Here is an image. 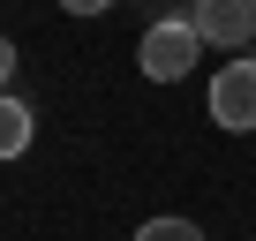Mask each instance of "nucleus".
Wrapping results in <instances>:
<instances>
[{"label":"nucleus","mask_w":256,"mask_h":241,"mask_svg":"<svg viewBox=\"0 0 256 241\" xmlns=\"http://www.w3.org/2000/svg\"><path fill=\"white\" fill-rule=\"evenodd\" d=\"M211 120H218V128L226 136H248L256 128V60H226L218 76H211Z\"/></svg>","instance_id":"obj_2"},{"label":"nucleus","mask_w":256,"mask_h":241,"mask_svg":"<svg viewBox=\"0 0 256 241\" xmlns=\"http://www.w3.org/2000/svg\"><path fill=\"white\" fill-rule=\"evenodd\" d=\"M136 241H204V226L166 211V218H144V226H136Z\"/></svg>","instance_id":"obj_5"},{"label":"nucleus","mask_w":256,"mask_h":241,"mask_svg":"<svg viewBox=\"0 0 256 241\" xmlns=\"http://www.w3.org/2000/svg\"><path fill=\"white\" fill-rule=\"evenodd\" d=\"M188 23L204 46H248L256 38V0H188Z\"/></svg>","instance_id":"obj_3"},{"label":"nucleus","mask_w":256,"mask_h":241,"mask_svg":"<svg viewBox=\"0 0 256 241\" xmlns=\"http://www.w3.org/2000/svg\"><path fill=\"white\" fill-rule=\"evenodd\" d=\"M8 76H16V38L0 30V90H8Z\"/></svg>","instance_id":"obj_6"},{"label":"nucleus","mask_w":256,"mask_h":241,"mask_svg":"<svg viewBox=\"0 0 256 241\" xmlns=\"http://www.w3.org/2000/svg\"><path fill=\"white\" fill-rule=\"evenodd\" d=\"M30 136H38V113H30L23 98H8V90H0V166H8V158H23V151H30Z\"/></svg>","instance_id":"obj_4"},{"label":"nucleus","mask_w":256,"mask_h":241,"mask_svg":"<svg viewBox=\"0 0 256 241\" xmlns=\"http://www.w3.org/2000/svg\"><path fill=\"white\" fill-rule=\"evenodd\" d=\"M196 53H204L196 23H188V16H158V23L144 30V46H136V68H144L151 83H181V76L196 68Z\"/></svg>","instance_id":"obj_1"},{"label":"nucleus","mask_w":256,"mask_h":241,"mask_svg":"<svg viewBox=\"0 0 256 241\" xmlns=\"http://www.w3.org/2000/svg\"><path fill=\"white\" fill-rule=\"evenodd\" d=\"M60 8H68V16H106L113 0H60Z\"/></svg>","instance_id":"obj_7"}]
</instances>
